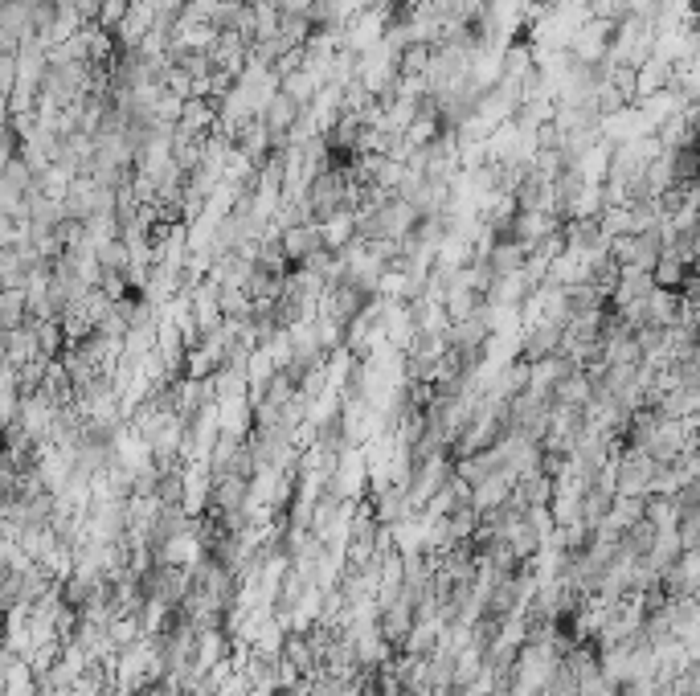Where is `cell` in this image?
<instances>
[{
  "mask_svg": "<svg viewBox=\"0 0 700 696\" xmlns=\"http://www.w3.org/2000/svg\"><path fill=\"white\" fill-rule=\"evenodd\" d=\"M668 86H676V66L660 54H647L639 66H635V103L651 99V95H660L668 91Z\"/></svg>",
  "mask_w": 700,
  "mask_h": 696,
  "instance_id": "3",
  "label": "cell"
},
{
  "mask_svg": "<svg viewBox=\"0 0 700 696\" xmlns=\"http://www.w3.org/2000/svg\"><path fill=\"white\" fill-rule=\"evenodd\" d=\"M430 58H434V46H426V41H406V46L393 54V70H398L402 78H422L426 82Z\"/></svg>",
  "mask_w": 700,
  "mask_h": 696,
  "instance_id": "11",
  "label": "cell"
},
{
  "mask_svg": "<svg viewBox=\"0 0 700 696\" xmlns=\"http://www.w3.org/2000/svg\"><path fill=\"white\" fill-rule=\"evenodd\" d=\"M303 62H308V54H303V46H299V50H287V54H279V58L271 62V74H275V78L299 74V70H303Z\"/></svg>",
  "mask_w": 700,
  "mask_h": 696,
  "instance_id": "24",
  "label": "cell"
},
{
  "mask_svg": "<svg viewBox=\"0 0 700 696\" xmlns=\"http://www.w3.org/2000/svg\"><path fill=\"white\" fill-rule=\"evenodd\" d=\"M152 25H156V9L148 5V0H131L127 17L119 21V29H115L111 37H115V46H119V50H136L140 41L152 33Z\"/></svg>",
  "mask_w": 700,
  "mask_h": 696,
  "instance_id": "4",
  "label": "cell"
},
{
  "mask_svg": "<svg viewBox=\"0 0 700 696\" xmlns=\"http://www.w3.org/2000/svg\"><path fill=\"white\" fill-rule=\"evenodd\" d=\"M479 303H484V295H479V291H471V287H447V291H443V312H447V324L475 316V312H479Z\"/></svg>",
  "mask_w": 700,
  "mask_h": 696,
  "instance_id": "13",
  "label": "cell"
},
{
  "mask_svg": "<svg viewBox=\"0 0 700 696\" xmlns=\"http://www.w3.org/2000/svg\"><path fill=\"white\" fill-rule=\"evenodd\" d=\"M692 267H684L680 263V258L676 254H660V258H655V267L647 271L651 275V287H668V291H680V283H684V275H688Z\"/></svg>",
  "mask_w": 700,
  "mask_h": 696,
  "instance_id": "15",
  "label": "cell"
},
{
  "mask_svg": "<svg viewBox=\"0 0 700 696\" xmlns=\"http://www.w3.org/2000/svg\"><path fill=\"white\" fill-rule=\"evenodd\" d=\"M353 238H357V217H353V209H340L336 217L320 222V242H324V250H344Z\"/></svg>",
  "mask_w": 700,
  "mask_h": 696,
  "instance_id": "12",
  "label": "cell"
},
{
  "mask_svg": "<svg viewBox=\"0 0 700 696\" xmlns=\"http://www.w3.org/2000/svg\"><path fill=\"white\" fill-rule=\"evenodd\" d=\"M127 9H131V0H103L91 25H99L103 33H115V29H119V21L127 17Z\"/></svg>",
  "mask_w": 700,
  "mask_h": 696,
  "instance_id": "23",
  "label": "cell"
},
{
  "mask_svg": "<svg viewBox=\"0 0 700 696\" xmlns=\"http://www.w3.org/2000/svg\"><path fill=\"white\" fill-rule=\"evenodd\" d=\"M242 373H246L250 385H267L271 373H275V361L267 357V348H254V353L246 357V365H242Z\"/></svg>",
  "mask_w": 700,
  "mask_h": 696,
  "instance_id": "22",
  "label": "cell"
},
{
  "mask_svg": "<svg viewBox=\"0 0 700 696\" xmlns=\"http://www.w3.org/2000/svg\"><path fill=\"white\" fill-rule=\"evenodd\" d=\"M668 164H672V185H692L696 172H700L696 148H676V152H668Z\"/></svg>",
  "mask_w": 700,
  "mask_h": 696,
  "instance_id": "18",
  "label": "cell"
},
{
  "mask_svg": "<svg viewBox=\"0 0 700 696\" xmlns=\"http://www.w3.org/2000/svg\"><path fill=\"white\" fill-rule=\"evenodd\" d=\"M557 344H561V328H557V324H549V320H537V324L524 328L516 361L533 365V361H541V357H553V353H557Z\"/></svg>",
  "mask_w": 700,
  "mask_h": 696,
  "instance_id": "5",
  "label": "cell"
},
{
  "mask_svg": "<svg viewBox=\"0 0 700 696\" xmlns=\"http://www.w3.org/2000/svg\"><path fill=\"white\" fill-rule=\"evenodd\" d=\"M91 250H95V258H99L103 271L127 275V246H123L119 238H107V242H99V246H91Z\"/></svg>",
  "mask_w": 700,
  "mask_h": 696,
  "instance_id": "20",
  "label": "cell"
},
{
  "mask_svg": "<svg viewBox=\"0 0 700 696\" xmlns=\"http://www.w3.org/2000/svg\"><path fill=\"white\" fill-rule=\"evenodd\" d=\"M279 91H283V95H291L299 107H308V103L316 99V91H320V82H316L308 70H299V74H287V78H279Z\"/></svg>",
  "mask_w": 700,
  "mask_h": 696,
  "instance_id": "16",
  "label": "cell"
},
{
  "mask_svg": "<svg viewBox=\"0 0 700 696\" xmlns=\"http://www.w3.org/2000/svg\"><path fill=\"white\" fill-rule=\"evenodd\" d=\"M700 410V389L696 385H676V389H668V394H660V402H655V414L660 418H688V414H696Z\"/></svg>",
  "mask_w": 700,
  "mask_h": 696,
  "instance_id": "10",
  "label": "cell"
},
{
  "mask_svg": "<svg viewBox=\"0 0 700 696\" xmlns=\"http://www.w3.org/2000/svg\"><path fill=\"white\" fill-rule=\"evenodd\" d=\"M524 263H529V246L516 242V238H500V242L488 250V258H484V267L492 271V279L516 275V271H524Z\"/></svg>",
  "mask_w": 700,
  "mask_h": 696,
  "instance_id": "8",
  "label": "cell"
},
{
  "mask_svg": "<svg viewBox=\"0 0 700 696\" xmlns=\"http://www.w3.org/2000/svg\"><path fill=\"white\" fill-rule=\"evenodd\" d=\"M213 123H217V103L213 99H185L181 103V115H177V132L189 136V140H201L213 132Z\"/></svg>",
  "mask_w": 700,
  "mask_h": 696,
  "instance_id": "7",
  "label": "cell"
},
{
  "mask_svg": "<svg viewBox=\"0 0 700 696\" xmlns=\"http://www.w3.org/2000/svg\"><path fill=\"white\" fill-rule=\"evenodd\" d=\"M561 291H565V308H570V316H586V312L606 308V295L594 283H574V287H561Z\"/></svg>",
  "mask_w": 700,
  "mask_h": 696,
  "instance_id": "14",
  "label": "cell"
},
{
  "mask_svg": "<svg viewBox=\"0 0 700 696\" xmlns=\"http://www.w3.org/2000/svg\"><path fill=\"white\" fill-rule=\"evenodd\" d=\"M275 242H279V250H283V258H287V267H291V271H295V267H303V258H308V254L324 250V242H320V226H316V222H295V226H283Z\"/></svg>",
  "mask_w": 700,
  "mask_h": 696,
  "instance_id": "2",
  "label": "cell"
},
{
  "mask_svg": "<svg viewBox=\"0 0 700 696\" xmlns=\"http://www.w3.org/2000/svg\"><path fill=\"white\" fill-rule=\"evenodd\" d=\"M254 267H258V271H267V275H279V279L291 271L275 238H262V242H258V250H254Z\"/></svg>",
  "mask_w": 700,
  "mask_h": 696,
  "instance_id": "17",
  "label": "cell"
},
{
  "mask_svg": "<svg viewBox=\"0 0 700 696\" xmlns=\"http://www.w3.org/2000/svg\"><path fill=\"white\" fill-rule=\"evenodd\" d=\"M496 58H500V82H512V86H520L524 78L537 70V46L529 37L504 41V46L496 50Z\"/></svg>",
  "mask_w": 700,
  "mask_h": 696,
  "instance_id": "1",
  "label": "cell"
},
{
  "mask_svg": "<svg viewBox=\"0 0 700 696\" xmlns=\"http://www.w3.org/2000/svg\"><path fill=\"white\" fill-rule=\"evenodd\" d=\"M217 312L222 316H250V295L242 287H217Z\"/></svg>",
  "mask_w": 700,
  "mask_h": 696,
  "instance_id": "21",
  "label": "cell"
},
{
  "mask_svg": "<svg viewBox=\"0 0 700 696\" xmlns=\"http://www.w3.org/2000/svg\"><path fill=\"white\" fill-rule=\"evenodd\" d=\"M312 332H316V344H320V353H340L344 348V324L340 320H328V316H316L312 320Z\"/></svg>",
  "mask_w": 700,
  "mask_h": 696,
  "instance_id": "19",
  "label": "cell"
},
{
  "mask_svg": "<svg viewBox=\"0 0 700 696\" xmlns=\"http://www.w3.org/2000/svg\"><path fill=\"white\" fill-rule=\"evenodd\" d=\"M557 226H561V217L549 213V209H516L512 226H508V238H516V242H524V246H533L537 238L553 234Z\"/></svg>",
  "mask_w": 700,
  "mask_h": 696,
  "instance_id": "6",
  "label": "cell"
},
{
  "mask_svg": "<svg viewBox=\"0 0 700 696\" xmlns=\"http://www.w3.org/2000/svg\"><path fill=\"white\" fill-rule=\"evenodd\" d=\"M680 308H684V299L680 291H668V287H651L643 295V312H647V324L655 328H672L680 320Z\"/></svg>",
  "mask_w": 700,
  "mask_h": 696,
  "instance_id": "9",
  "label": "cell"
}]
</instances>
